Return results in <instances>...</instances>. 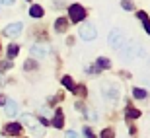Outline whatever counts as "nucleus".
<instances>
[{
    "mask_svg": "<svg viewBox=\"0 0 150 138\" xmlns=\"http://www.w3.org/2000/svg\"><path fill=\"white\" fill-rule=\"evenodd\" d=\"M68 18H70V22H74V23L84 22V18H86V10H84V6L72 4L70 8H68Z\"/></svg>",
    "mask_w": 150,
    "mask_h": 138,
    "instance_id": "obj_1",
    "label": "nucleus"
},
{
    "mask_svg": "<svg viewBox=\"0 0 150 138\" xmlns=\"http://www.w3.org/2000/svg\"><path fill=\"white\" fill-rule=\"evenodd\" d=\"M78 33H80V37H82L84 41H92V39L98 37V31H96V27L92 23H82L80 29H78Z\"/></svg>",
    "mask_w": 150,
    "mask_h": 138,
    "instance_id": "obj_2",
    "label": "nucleus"
},
{
    "mask_svg": "<svg viewBox=\"0 0 150 138\" xmlns=\"http://www.w3.org/2000/svg\"><path fill=\"white\" fill-rule=\"evenodd\" d=\"M22 123H25V127L31 128V132H33V134H43V130L39 128V125H41V123H37V119H35V117L23 115V117H22Z\"/></svg>",
    "mask_w": 150,
    "mask_h": 138,
    "instance_id": "obj_3",
    "label": "nucleus"
},
{
    "mask_svg": "<svg viewBox=\"0 0 150 138\" xmlns=\"http://www.w3.org/2000/svg\"><path fill=\"white\" fill-rule=\"evenodd\" d=\"M109 43H111L113 49H121L123 45H125V37L119 29H113L111 33H109Z\"/></svg>",
    "mask_w": 150,
    "mask_h": 138,
    "instance_id": "obj_4",
    "label": "nucleus"
},
{
    "mask_svg": "<svg viewBox=\"0 0 150 138\" xmlns=\"http://www.w3.org/2000/svg\"><path fill=\"white\" fill-rule=\"evenodd\" d=\"M49 45H43V43H35V45H31V49H29V53L33 56H37V58H43V56H47L49 55Z\"/></svg>",
    "mask_w": 150,
    "mask_h": 138,
    "instance_id": "obj_5",
    "label": "nucleus"
},
{
    "mask_svg": "<svg viewBox=\"0 0 150 138\" xmlns=\"http://www.w3.org/2000/svg\"><path fill=\"white\" fill-rule=\"evenodd\" d=\"M22 27H23V25H22L20 22H16V23H10V25H8V27L4 29V33L8 35V37H18V35L22 33Z\"/></svg>",
    "mask_w": 150,
    "mask_h": 138,
    "instance_id": "obj_6",
    "label": "nucleus"
},
{
    "mask_svg": "<svg viewBox=\"0 0 150 138\" xmlns=\"http://www.w3.org/2000/svg\"><path fill=\"white\" fill-rule=\"evenodd\" d=\"M6 115H8V117H10V119H12V117H16L18 115V103H16V101H12V99H6Z\"/></svg>",
    "mask_w": 150,
    "mask_h": 138,
    "instance_id": "obj_7",
    "label": "nucleus"
},
{
    "mask_svg": "<svg viewBox=\"0 0 150 138\" xmlns=\"http://www.w3.org/2000/svg\"><path fill=\"white\" fill-rule=\"evenodd\" d=\"M20 132H22V125L20 123H10L4 128V134H20Z\"/></svg>",
    "mask_w": 150,
    "mask_h": 138,
    "instance_id": "obj_8",
    "label": "nucleus"
},
{
    "mask_svg": "<svg viewBox=\"0 0 150 138\" xmlns=\"http://www.w3.org/2000/svg\"><path fill=\"white\" fill-rule=\"evenodd\" d=\"M53 127L57 128H62L64 127V115H62V111H55V119H53Z\"/></svg>",
    "mask_w": 150,
    "mask_h": 138,
    "instance_id": "obj_9",
    "label": "nucleus"
},
{
    "mask_svg": "<svg viewBox=\"0 0 150 138\" xmlns=\"http://www.w3.org/2000/svg\"><path fill=\"white\" fill-rule=\"evenodd\" d=\"M67 27H68V20H64V18H59V20L55 22V29L59 31V33H64Z\"/></svg>",
    "mask_w": 150,
    "mask_h": 138,
    "instance_id": "obj_10",
    "label": "nucleus"
},
{
    "mask_svg": "<svg viewBox=\"0 0 150 138\" xmlns=\"http://www.w3.org/2000/svg\"><path fill=\"white\" fill-rule=\"evenodd\" d=\"M137 18L142 22V25H144V29H146V33L150 35V20H148V16H146L144 12H139V14H137Z\"/></svg>",
    "mask_w": 150,
    "mask_h": 138,
    "instance_id": "obj_11",
    "label": "nucleus"
},
{
    "mask_svg": "<svg viewBox=\"0 0 150 138\" xmlns=\"http://www.w3.org/2000/svg\"><path fill=\"white\" fill-rule=\"evenodd\" d=\"M29 16H31V18H41V16H43V8H41L39 4L31 6V8H29Z\"/></svg>",
    "mask_w": 150,
    "mask_h": 138,
    "instance_id": "obj_12",
    "label": "nucleus"
},
{
    "mask_svg": "<svg viewBox=\"0 0 150 138\" xmlns=\"http://www.w3.org/2000/svg\"><path fill=\"white\" fill-rule=\"evenodd\" d=\"M62 86L76 94V88H74V82H72V78H70V76H62Z\"/></svg>",
    "mask_w": 150,
    "mask_h": 138,
    "instance_id": "obj_13",
    "label": "nucleus"
},
{
    "mask_svg": "<svg viewBox=\"0 0 150 138\" xmlns=\"http://www.w3.org/2000/svg\"><path fill=\"white\" fill-rule=\"evenodd\" d=\"M125 117H127V119H139V117H140V111L127 107V109H125Z\"/></svg>",
    "mask_w": 150,
    "mask_h": 138,
    "instance_id": "obj_14",
    "label": "nucleus"
},
{
    "mask_svg": "<svg viewBox=\"0 0 150 138\" xmlns=\"http://www.w3.org/2000/svg\"><path fill=\"white\" fill-rule=\"evenodd\" d=\"M109 66H111V61H109V58H105V56L98 58V68H100V70H103V68H109Z\"/></svg>",
    "mask_w": 150,
    "mask_h": 138,
    "instance_id": "obj_15",
    "label": "nucleus"
},
{
    "mask_svg": "<svg viewBox=\"0 0 150 138\" xmlns=\"http://www.w3.org/2000/svg\"><path fill=\"white\" fill-rule=\"evenodd\" d=\"M18 53H20V47H18V45H14V43H12L10 47H8V58H10V61H12L14 56H18Z\"/></svg>",
    "mask_w": 150,
    "mask_h": 138,
    "instance_id": "obj_16",
    "label": "nucleus"
},
{
    "mask_svg": "<svg viewBox=\"0 0 150 138\" xmlns=\"http://www.w3.org/2000/svg\"><path fill=\"white\" fill-rule=\"evenodd\" d=\"M133 95L137 97V99H144V97H146V89H142V88H134V89H133Z\"/></svg>",
    "mask_w": 150,
    "mask_h": 138,
    "instance_id": "obj_17",
    "label": "nucleus"
},
{
    "mask_svg": "<svg viewBox=\"0 0 150 138\" xmlns=\"http://www.w3.org/2000/svg\"><path fill=\"white\" fill-rule=\"evenodd\" d=\"M101 138H113V130L111 128H103L101 130Z\"/></svg>",
    "mask_w": 150,
    "mask_h": 138,
    "instance_id": "obj_18",
    "label": "nucleus"
},
{
    "mask_svg": "<svg viewBox=\"0 0 150 138\" xmlns=\"http://www.w3.org/2000/svg\"><path fill=\"white\" fill-rule=\"evenodd\" d=\"M121 6L125 10H133V2H131V0H121Z\"/></svg>",
    "mask_w": 150,
    "mask_h": 138,
    "instance_id": "obj_19",
    "label": "nucleus"
},
{
    "mask_svg": "<svg viewBox=\"0 0 150 138\" xmlns=\"http://www.w3.org/2000/svg\"><path fill=\"white\" fill-rule=\"evenodd\" d=\"M84 134H86V138H96L94 130H92V128H90V127H86V128H84Z\"/></svg>",
    "mask_w": 150,
    "mask_h": 138,
    "instance_id": "obj_20",
    "label": "nucleus"
},
{
    "mask_svg": "<svg viewBox=\"0 0 150 138\" xmlns=\"http://www.w3.org/2000/svg\"><path fill=\"white\" fill-rule=\"evenodd\" d=\"M67 138H80V136H78L76 130H68V132H67Z\"/></svg>",
    "mask_w": 150,
    "mask_h": 138,
    "instance_id": "obj_21",
    "label": "nucleus"
},
{
    "mask_svg": "<svg viewBox=\"0 0 150 138\" xmlns=\"http://www.w3.org/2000/svg\"><path fill=\"white\" fill-rule=\"evenodd\" d=\"M29 68H35V62H25V70H29Z\"/></svg>",
    "mask_w": 150,
    "mask_h": 138,
    "instance_id": "obj_22",
    "label": "nucleus"
},
{
    "mask_svg": "<svg viewBox=\"0 0 150 138\" xmlns=\"http://www.w3.org/2000/svg\"><path fill=\"white\" fill-rule=\"evenodd\" d=\"M0 4H4V6H10V4H14V0H0Z\"/></svg>",
    "mask_w": 150,
    "mask_h": 138,
    "instance_id": "obj_23",
    "label": "nucleus"
},
{
    "mask_svg": "<svg viewBox=\"0 0 150 138\" xmlns=\"http://www.w3.org/2000/svg\"><path fill=\"white\" fill-rule=\"evenodd\" d=\"M6 103V97H4V95H0V105H4Z\"/></svg>",
    "mask_w": 150,
    "mask_h": 138,
    "instance_id": "obj_24",
    "label": "nucleus"
},
{
    "mask_svg": "<svg viewBox=\"0 0 150 138\" xmlns=\"http://www.w3.org/2000/svg\"><path fill=\"white\" fill-rule=\"evenodd\" d=\"M28 2H29V0H28Z\"/></svg>",
    "mask_w": 150,
    "mask_h": 138,
    "instance_id": "obj_25",
    "label": "nucleus"
}]
</instances>
